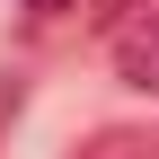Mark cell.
I'll use <instances>...</instances> for the list:
<instances>
[{
  "label": "cell",
  "instance_id": "6da1fadb",
  "mask_svg": "<svg viewBox=\"0 0 159 159\" xmlns=\"http://www.w3.org/2000/svg\"><path fill=\"white\" fill-rule=\"evenodd\" d=\"M115 71H124V89L159 97V9H133L124 27H115Z\"/></svg>",
  "mask_w": 159,
  "mask_h": 159
},
{
  "label": "cell",
  "instance_id": "7a4b0ae2",
  "mask_svg": "<svg viewBox=\"0 0 159 159\" xmlns=\"http://www.w3.org/2000/svg\"><path fill=\"white\" fill-rule=\"evenodd\" d=\"M80 159H159V142H150V133H97Z\"/></svg>",
  "mask_w": 159,
  "mask_h": 159
},
{
  "label": "cell",
  "instance_id": "3957f363",
  "mask_svg": "<svg viewBox=\"0 0 159 159\" xmlns=\"http://www.w3.org/2000/svg\"><path fill=\"white\" fill-rule=\"evenodd\" d=\"M133 9H142V0H89V18H97V27H106V35H115V27H124V18H133Z\"/></svg>",
  "mask_w": 159,
  "mask_h": 159
},
{
  "label": "cell",
  "instance_id": "277c9868",
  "mask_svg": "<svg viewBox=\"0 0 159 159\" xmlns=\"http://www.w3.org/2000/svg\"><path fill=\"white\" fill-rule=\"evenodd\" d=\"M18 115V71H0V124Z\"/></svg>",
  "mask_w": 159,
  "mask_h": 159
},
{
  "label": "cell",
  "instance_id": "5b68a950",
  "mask_svg": "<svg viewBox=\"0 0 159 159\" xmlns=\"http://www.w3.org/2000/svg\"><path fill=\"white\" fill-rule=\"evenodd\" d=\"M27 9H35V18H62V9H80V0H27Z\"/></svg>",
  "mask_w": 159,
  "mask_h": 159
}]
</instances>
